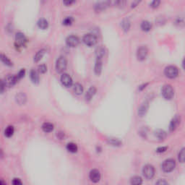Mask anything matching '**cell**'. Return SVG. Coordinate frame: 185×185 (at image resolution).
<instances>
[{
  "instance_id": "obj_1",
  "label": "cell",
  "mask_w": 185,
  "mask_h": 185,
  "mask_svg": "<svg viewBox=\"0 0 185 185\" xmlns=\"http://www.w3.org/2000/svg\"><path fill=\"white\" fill-rule=\"evenodd\" d=\"M67 67V61L64 56H60L56 61V71L58 73H62Z\"/></svg>"
},
{
  "instance_id": "obj_2",
  "label": "cell",
  "mask_w": 185,
  "mask_h": 185,
  "mask_svg": "<svg viewBox=\"0 0 185 185\" xmlns=\"http://www.w3.org/2000/svg\"><path fill=\"white\" fill-rule=\"evenodd\" d=\"M161 167H162L163 171L166 173L171 172L176 167V161L172 159H166L164 161Z\"/></svg>"
},
{
  "instance_id": "obj_3",
  "label": "cell",
  "mask_w": 185,
  "mask_h": 185,
  "mask_svg": "<svg viewBox=\"0 0 185 185\" xmlns=\"http://www.w3.org/2000/svg\"><path fill=\"white\" fill-rule=\"evenodd\" d=\"M161 93H162V96L164 99H166V100H171L174 97V89L171 85H165L162 88Z\"/></svg>"
},
{
  "instance_id": "obj_4",
  "label": "cell",
  "mask_w": 185,
  "mask_h": 185,
  "mask_svg": "<svg viewBox=\"0 0 185 185\" xmlns=\"http://www.w3.org/2000/svg\"><path fill=\"white\" fill-rule=\"evenodd\" d=\"M164 74L168 78L174 79L179 75V69L175 66H168L165 68Z\"/></svg>"
},
{
  "instance_id": "obj_5",
  "label": "cell",
  "mask_w": 185,
  "mask_h": 185,
  "mask_svg": "<svg viewBox=\"0 0 185 185\" xmlns=\"http://www.w3.org/2000/svg\"><path fill=\"white\" fill-rule=\"evenodd\" d=\"M27 39L25 35L21 32L17 33L15 35V46L18 48H22L26 45Z\"/></svg>"
},
{
  "instance_id": "obj_6",
  "label": "cell",
  "mask_w": 185,
  "mask_h": 185,
  "mask_svg": "<svg viewBox=\"0 0 185 185\" xmlns=\"http://www.w3.org/2000/svg\"><path fill=\"white\" fill-rule=\"evenodd\" d=\"M83 41L85 45L88 46H93L96 45L97 43V37L94 34H88L83 36Z\"/></svg>"
},
{
  "instance_id": "obj_7",
  "label": "cell",
  "mask_w": 185,
  "mask_h": 185,
  "mask_svg": "<svg viewBox=\"0 0 185 185\" xmlns=\"http://www.w3.org/2000/svg\"><path fill=\"white\" fill-rule=\"evenodd\" d=\"M143 174L147 179H151L155 175V169L152 165L148 164L143 169Z\"/></svg>"
},
{
  "instance_id": "obj_8",
  "label": "cell",
  "mask_w": 185,
  "mask_h": 185,
  "mask_svg": "<svg viewBox=\"0 0 185 185\" xmlns=\"http://www.w3.org/2000/svg\"><path fill=\"white\" fill-rule=\"evenodd\" d=\"M2 81L4 83L6 87L11 88V87L14 86V85L16 84L17 82L19 81V80L17 78V75H8Z\"/></svg>"
},
{
  "instance_id": "obj_9",
  "label": "cell",
  "mask_w": 185,
  "mask_h": 185,
  "mask_svg": "<svg viewBox=\"0 0 185 185\" xmlns=\"http://www.w3.org/2000/svg\"><path fill=\"white\" fill-rule=\"evenodd\" d=\"M148 50L146 46H142L137 51V59L140 61H143L146 59L147 56H148Z\"/></svg>"
},
{
  "instance_id": "obj_10",
  "label": "cell",
  "mask_w": 185,
  "mask_h": 185,
  "mask_svg": "<svg viewBox=\"0 0 185 185\" xmlns=\"http://www.w3.org/2000/svg\"><path fill=\"white\" fill-rule=\"evenodd\" d=\"M79 44H80V39H79V38L77 37V36H68L67 39H66V44H67L69 47L74 48V47L77 46Z\"/></svg>"
},
{
  "instance_id": "obj_11",
  "label": "cell",
  "mask_w": 185,
  "mask_h": 185,
  "mask_svg": "<svg viewBox=\"0 0 185 185\" xmlns=\"http://www.w3.org/2000/svg\"><path fill=\"white\" fill-rule=\"evenodd\" d=\"M111 4V0H106L105 1H100L95 6V10L96 12H102L105 10L108 7H109Z\"/></svg>"
},
{
  "instance_id": "obj_12",
  "label": "cell",
  "mask_w": 185,
  "mask_h": 185,
  "mask_svg": "<svg viewBox=\"0 0 185 185\" xmlns=\"http://www.w3.org/2000/svg\"><path fill=\"white\" fill-rule=\"evenodd\" d=\"M61 83H62V85L64 86L67 87V88H69L72 85L73 81H72V77H70V75H68L67 73H64L61 76Z\"/></svg>"
},
{
  "instance_id": "obj_13",
  "label": "cell",
  "mask_w": 185,
  "mask_h": 185,
  "mask_svg": "<svg viewBox=\"0 0 185 185\" xmlns=\"http://www.w3.org/2000/svg\"><path fill=\"white\" fill-rule=\"evenodd\" d=\"M89 178L93 183H98L101 179V173L97 169H93L90 171Z\"/></svg>"
},
{
  "instance_id": "obj_14",
  "label": "cell",
  "mask_w": 185,
  "mask_h": 185,
  "mask_svg": "<svg viewBox=\"0 0 185 185\" xmlns=\"http://www.w3.org/2000/svg\"><path fill=\"white\" fill-rule=\"evenodd\" d=\"M15 101L19 105H24L27 101V96L24 93H17L15 96Z\"/></svg>"
},
{
  "instance_id": "obj_15",
  "label": "cell",
  "mask_w": 185,
  "mask_h": 185,
  "mask_svg": "<svg viewBox=\"0 0 185 185\" xmlns=\"http://www.w3.org/2000/svg\"><path fill=\"white\" fill-rule=\"evenodd\" d=\"M180 123V118L178 116H175L172 119V120L171 121L170 125H169V130L170 131H174L176 129L177 126H179Z\"/></svg>"
},
{
  "instance_id": "obj_16",
  "label": "cell",
  "mask_w": 185,
  "mask_h": 185,
  "mask_svg": "<svg viewBox=\"0 0 185 185\" xmlns=\"http://www.w3.org/2000/svg\"><path fill=\"white\" fill-rule=\"evenodd\" d=\"M96 91H97V90H96V87L91 86V88L88 89V91H87L86 94H85V99H86V101H91L93 98V96L96 95Z\"/></svg>"
},
{
  "instance_id": "obj_17",
  "label": "cell",
  "mask_w": 185,
  "mask_h": 185,
  "mask_svg": "<svg viewBox=\"0 0 185 185\" xmlns=\"http://www.w3.org/2000/svg\"><path fill=\"white\" fill-rule=\"evenodd\" d=\"M148 107H149V105H148V102L145 101L144 102L143 104L140 106V108L138 109V115L140 116H143L145 114L147 113L148 109Z\"/></svg>"
},
{
  "instance_id": "obj_18",
  "label": "cell",
  "mask_w": 185,
  "mask_h": 185,
  "mask_svg": "<svg viewBox=\"0 0 185 185\" xmlns=\"http://www.w3.org/2000/svg\"><path fill=\"white\" fill-rule=\"evenodd\" d=\"M102 71V59H96V64H95L94 67V72L96 75H100Z\"/></svg>"
},
{
  "instance_id": "obj_19",
  "label": "cell",
  "mask_w": 185,
  "mask_h": 185,
  "mask_svg": "<svg viewBox=\"0 0 185 185\" xmlns=\"http://www.w3.org/2000/svg\"><path fill=\"white\" fill-rule=\"evenodd\" d=\"M106 53V49L104 46H101L98 47L96 50V59H102L104 58V55Z\"/></svg>"
},
{
  "instance_id": "obj_20",
  "label": "cell",
  "mask_w": 185,
  "mask_h": 185,
  "mask_svg": "<svg viewBox=\"0 0 185 185\" xmlns=\"http://www.w3.org/2000/svg\"><path fill=\"white\" fill-rule=\"evenodd\" d=\"M30 77H31V81L35 83V84H37V83H39V75L36 70L31 69V72H30Z\"/></svg>"
},
{
  "instance_id": "obj_21",
  "label": "cell",
  "mask_w": 185,
  "mask_h": 185,
  "mask_svg": "<svg viewBox=\"0 0 185 185\" xmlns=\"http://www.w3.org/2000/svg\"><path fill=\"white\" fill-rule=\"evenodd\" d=\"M41 128L44 132L49 133V132H51L54 130V124L49 122H45L42 124Z\"/></svg>"
},
{
  "instance_id": "obj_22",
  "label": "cell",
  "mask_w": 185,
  "mask_h": 185,
  "mask_svg": "<svg viewBox=\"0 0 185 185\" xmlns=\"http://www.w3.org/2000/svg\"><path fill=\"white\" fill-rule=\"evenodd\" d=\"M140 28H141L142 31H145V32H148L151 30L152 24L148 20H145V21L142 22Z\"/></svg>"
},
{
  "instance_id": "obj_23",
  "label": "cell",
  "mask_w": 185,
  "mask_h": 185,
  "mask_svg": "<svg viewBox=\"0 0 185 185\" xmlns=\"http://www.w3.org/2000/svg\"><path fill=\"white\" fill-rule=\"evenodd\" d=\"M155 136L159 140H164L166 137V132L163 129H157L155 131Z\"/></svg>"
},
{
  "instance_id": "obj_24",
  "label": "cell",
  "mask_w": 185,
  "mask_h": 185,
  "mask_svg": "<svg viewBox=\"0 0 185 185\" xmlns=\"http://www.w3.org/2000/svg\"><path fill=\"white\" fill-rule=\"evenodd\" d=\"M121 27H122L123 30H124L125 32H127L129 31V30L130 29L131 27V22L130 20L128 18H125L122 20L121 22Z\"/></svg>"
},
{
  "instance_id": "obj_25",
  "label": "cell",
  "mask_w": 185,
  "mask_h": 185,
  "mask_svg": "<svg viewBox=\"0 0 185 185\" xmlns=\"http://www.w3.org/2000/svg\"><path fill=\"white\" fill-rule=\"evenodd\" d=\"M37 25H38V26H39V28L42 30L46 29V28H48V27H49L48 21H47L46 19H44V18L40 19V20L38 21Z\"/></svg>"
},
{
  "instance_id": "obj_26",
  "label": "cell",
  "mask_w": 185,
  "mask_h": 185,
  "mask_svg": "<svg viewBox=\"0 0 185 185\" xmlns=\"http://www.w3.org/2000/svg\"><path fill=\"white\" fill-rule=\"evenodd\" d=\"M73 91H74V93H75L76 95L80 96V95H81L82 93H83V85H82L81 84H80V83H75L73 87Z\"/></svg>"
},
{
  "instance_id": "obj_27",
  "label": "cell",
  "mask_w": 185,
  "mask_h": 185,
  "mask_svg": "<svg viewBox=\"0 0 185 185\" xmlns=\"http://www.w3.org/2000/svg\"><path fill=\"white\" fill-rule=\"evenodd\" d=\"M46 51L45 49L39 50V51L36 54V55H35V56H34L35 62H39V61L42 59L43 56H44V54H46Z\"/></svg>"
},
{
  "instance_id": "obj_28",
  "label": "cell",
  "mask_w": 185,
  "mask_h": 185,
  "mask_svg": "<svg viewBox=\"0 0 185 185\" xmlns=\"http://www.w3.org/2000/svg\"><path fill=\"white\" fill-rule=\"evenodd\" d=\"M67 150L69 152L72 153H77L78 148H77V145L74 143H69L67 144Z\"/></svg>"
},
{
  "instance_id": "obj_29",
  "label": "cell",
  "mask_w": 185,
  "mask_h": 185,
  "mask_svg": "<svg viewBox=\"0 0 185 185\" xmlns=\"http://www.w3.org/2000/svg\"><path fill=\"white\" fill-rule=\"evenodd\" d=\"M15 132V128L13 126H8L6 128L5 131H4V135L7 137H11L14 135Z\"/></svg>"
},
{
  "instance_id": "obj_30",
  "label": "cell",
  "mask_w": 185,
  "mask_h": 185,
  "mask_svg": "<svg viewBox=\"0 0 185 185\" xmlns=\"http://www.w3.org/2000/svg\"><path fill=\"white\" fill-rule=\"evenodd\" d=\"M130 182L131 184L133 185H140L143 183V179H142V178L140 176H135L131 178Z\"/></svg>"
},
{
  "instance_id": "obj_31",
  "label": "cell",
  "mask_w": 185,
  "mask_h": 185,
  "mask_svg": "<svg viewBox=\"0 0 185 185\" xmlns=\"http://www.w3.org/2000/svg\"><path fill=\"white\" fill-rule=\"evenodd\" d=\"M1 60L5 65L8 66V67H12V66L13 65V64H12V61L9 59V58L7 57V56H5L4 54H1Z\"/></svg>"
},
{
  "instance_id": "obj_32",
  "label": "cell",
  "mask_w": 185,
  "mask_h": 185,
  "mask_svg": "<svg viewBox=\"0 0 185 185\" xmlns=\"http://www.w3.org/2000/svg\"><path fill=\"white\" fill-rule=\"evenodd\" d=\"M178 159L180 163L184 164L185 163V148H182L178 155Z\"/></svg>"
},
{
  "instance_id": "obj_33",
  "label": "cell",
  "mask_w": 185,
  "mask_h": 185,
  "mask_svg": "<svg viewBox=\"0 0 185 185\" xmlns=\"http://www.w3.org/2000/svg\"><path fill=\"white\" fill-rule=\"evenodd\" d=\"M74 22V18L72 17H67L63 20V25H71Z\"/></svg>"
},
{
  "instance_id": "obj_34",
  "label": "cell",
  "mask_w": 185,
  "mask_h": 185,
  "mask_svg": "<svg viewBox=\"0 0 185 185\" xmlns=\"http://www.w3.org/2000/svg\"><path fill=\"white\" fill-rule=\"evenodd\" d=\"M108 143L114 146H120L121 145V142L116 139H110L108 140Z\"/></svg>"
},
{
  "instance_id": "obj_35",
  "label": "cell",
  "mask_w": 185,
  "mask_h": 185,
  "mask_svg": "<svg viewBox=\"0 0 185 185\" xmlns=\"http://www.w3.org/2000/svg\"><path fill=\"white\" fill-rule=\"evenodd\" d=\"M38 69H39V72L41 74H44L47 72V67L45 64H43L39 66Z\"/></svg>"
},
{
  "instance_id": "obj_36",
  "label": "cell",
  "mask_w": 185,
  "mask_h": 185,
  "mask_svg": "<svg viewBox=\"0 0 185 185\" xmlns=\"http://www.w3.org/2000/svg\"><path fill=\"white\" fill-rule=\"evenodd\" d=\"M161 4V0H153V1L151 4V7L152 8L156 9L159 7V6Z\"/></svg>"
},
{
  "instance_id": "obj_37",
  "label": "cell",
  "mask_w": 185,
  "mask_h": 185,
  "mask_svg": "<svg viewBox=\"0 0 185 185\" xmlns=\"http://www.w3.org/2000/svg\"><path fill=\"white\" fill-rule=\"evenodd\" d=\"M114 4L118 7H124L125 5V0H114Z\"/></svg>"
},
{
  "instance_id": "obj_38",
  "label": "cell",
  "mask_w": 185,
  "mask_h": 185,
  "mask_svg": "<svg viewBox=\"0 0 185 185\" xmlns=\"http://www.w3.org/2000/svg\"><path fill=\"white\" fill-rule=\"evenodd\" d=\"M25 75V69H21L20 70V72H18V74L17 75V78H18V80H20V79H22L23 77H24Z\"/></svg>"
},
{
  "instance_id": "obj_39",
  "label": "cell",
  "mask_w": 185,
  "mask_h": 185,
  "mask_svg": "<svg viewBox=\"0 0 185 185\" xmlns=\"http://www.w3.org/2000/svg\"><path fill=\"white\" fill-rule=\"evenodd\" d=\"M167 147H161V148H159L157 150H156V152H157L158 153H164V152H166L167 151Z\"/></svg>"
},
{
  "instance_id": "obj_40",
  "label": "cell",
  "mask_w": 185,
  "mask_h": 185,
  "mask_svg": "<svg viewBox=\"0 0 185 185\" xmlns=\"http://www.w3.org/2000/svg\"><path fill=\"white\" fill-rule=\"evenodd\" d=\"M75 0H63V3H64V5L69 6L73 4L75 2Z\"/></svg>"
},
{
  "instance_id": "obj_41",
  "label": "cell",
  "mask_w": 185,
  "mask_h": 185,
  "mask_svg": "<svg viewBox=\"0 0 185 185\" xmlns=\"http://www.w3.org/2000/svg\"><path fill=\"white\" fill-rule=\"evenodd\" d=\"M12 184H15V185H19V184H22L21 180L18 178H15L13 180H12Z\"/></svg>"
},
{
  "instance_id": "obj_42",
  "label": "cell",
  "mask_w": 185,
  "mask_h": 185,
  "mask_svg": "<svg viewBox=\"0 0 185 185\" xmlns=\"http://www.w3.org/2000/svg\"><path fill=\"white\" fill-rule=\"evenodd\" d=\"M156 184H168L169 183L167 182V181H166L164 179H163V180L161 179V180H159V181H158Z\"/></svg>"
},
{
  "instance_id": "obj_43",
  "label": "cell",
  "mask_w": 185,
  "mask_h": 185,
  "mask_svg": "<svg viewBox=\"0 0 185 185\" xmlns=\"http://www.w3.org/2000/svg\"><path fill=\"white\" fill-rule=\"evenodd\" d=\"M57 137H59L60 140H62V139L64 137V134L63 133V132H59V133L57 134Z\"/></svg>"
},
{
  "instance_id": "obj_44",
  "label": "cell",
  "mask_w": 185,
  "mask_h": 185,
  "mask_svg": "<svg viewBox=\"0 0 185 185\" xmlns=\"http://www.w3.org/2000/svg\"><path fill=\"white\" fill-rule=\"evenodd\" d=\"M147 85H148V83H146V84H143V85H140V86L139 87V90H140V91H143L144 88H146Z\"/></svg>"
},
{
  "instance_id": "obj_45",
  "label": "cell",
  "mask_w": 185,
  "mask_h": 185,
  "mask_svg": "<svg viewBox=\"0 0 185 185\" xmlns=\"http://www.w3.org/2000/svg\"><path fill=\"white\" fill-rule=\"evenodd\" d=\"M182 67H183V68H184V69L185 70V58H184V60H183V61H182Z\"/></svg>"
}]
</instances>
